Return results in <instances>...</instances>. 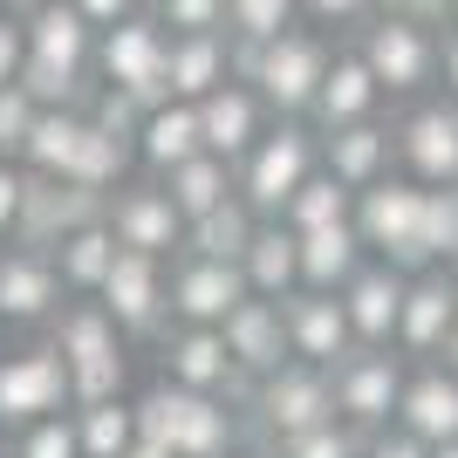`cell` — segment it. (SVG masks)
Instances as JSON below:
<instances>
[{
  "label": "cell",
  "instance_id": "cell-1",
  "mask_svg": "<svg viewBox=\"0 0 458 458\" xmlns=\"http://www.w3.org/2000/svg\"><path fill=\"white\" fill-rule=\"evenodd\" d=\"M137 438L165 445L172 458H226L240 445V418L226 397H199L178 383H151L137 397Z\"/></svg>",
  "mask_w": 458,
  "mask_h": 458
},
{
  "label": "cell",
  "instance_id": "cell-2",
  "mask_svg": "<svg viewBox=\"0 0 458 458\" xmlns=\"http://www.w3.org/2000/svg\"><path fill=\"white\" fill-rule=\"evenodd\" d=\"M356 233H363L369 260L397 274H431L424 253V185L418 178H383V185L356 191Z\"/></svg>",
  "mask_w": 458,
  "mask_h": 458
},
{
  "label": "cell",
  "instance_id": "cell-3",
  "mask_svg": "<svg viewBox=\"0 0 458 458\" xmlns=\"http://www.w3.org/2000/svg\"><path fill=\"white\" fill-rule=\"evenodd\" d=\"M315 172H322V137H308L301 123H281V131H267L247 151V165H240V199H247L260 219H281L287 199Z\"/></svg>",
  "mask_w": 458,
  "mask_h": 458
},
{
  "label": "cell",
  "instance_id": "cell-4",
  "mask_svg": "<svg viewBox=\"0 0 458 458\" xmlns=\"http://www.w3.org/2000/svg\"><path fill=\"white\" fill-rule=\"evenodd\" d=\"M96 69H103V82L110 89H131L137 103H172V35H165V21L157 14H131L123 28H110V35L96 41Z\"/></svg>",
  "mask_w": 458,
  "mask_h": 458
},
{
  "label": "cell",
  "instance_id": "cell-5",
  "mask_svg": "<svg viewBox=\"0 0 458 458\" xmlns=\"http://www.w3.org/2000/svg\"><path fill=\"white\" fill-rule=\"evenodd\" d=\"M247 411H253V431L267 445L301 438L315 424H335V383H328V369H315V363H287V369H274V377H260V390H253Z\"/></svg>",
  "mask_w": 458,
  "mask_h": 458
},
{
  "label": "cell",
  "instance_id": "cell-6",
  "mask_svg": "<svg viewBox=\"0 0 458 458\" xmlns=\"http://www.w3.org/2000/svg\"><path fill=\"white\" fill-rule=\"evenodd\" d=\"M62 411H76V390H69V363L55 356V343L0 356V431H28Z\"/></svg>",
  "mask_w": 458,
  "mask_h": 458
},
{
  "label": "cell",
  "instance_id": "cell-7",
  "mask_svg": "<svg viewBox=\"0 0 458 458\" xmlns=\"http://www.w3.org/2000/svg\"><path fill=\"white\" fill-rule=\"evenodd\" d=\"M328 383H335V418L343 424L390 431L411 377H403V356H390V349H356V356H343V363L328 369Z\"/></svg>",
  "mask_w": 458,
  "mask_h": 458
},
{
  "label": "cell",
  "instance_id": "cell-8",
  "mask_svg": "<svg viewBox=\"0 0 458 458\" xmlns=\"http://www.w3.org/2000/svg\"><path fill=\"white\" fill-rule=\"evenodd\" d=\"M328 48L322 35H308V28H287V35H274L267 48H260V76H253V89H260V103L281 116H308L315 110V96H322V76H328Z\"/></svg>",
  "mask_w": 458,
  "mask_h": 458
},
{
  "label": "cell",
  "instance_id": "cell-9",
  "mask_svg": "<svg viewBox=\"0 0 458 458\" xmlns=\"http://www.w3.org/2000/svg\"><path fill=\"white\" fill-rule=\"evenodd\" d=\"M356 55L369 62L383 96H411L438 76V35L424 21H403V14H377L363 28V41H356Z\"/></svg>",
  "mask_w": 458,
  "mask_h": 458
},
{
  "label": "cell",
  "instance_id": "cell-10",
  "mask_svg": "<svg viewBox=\"0 0 458 458\" xmlns=\"http://www.w3.org/2000/svg\"><path fill=\"white\" fill-rule=\"evenodd\" d=\"M165 383H178V390H199V397H226L247 411L253 390L260 383L240 377V363H233V349L219 328H172L165 335Z\"/></svg>",
  "mask_w": 458,
  "mask_h": 458
},
{
  "label": "cell",
  "instance_id": "cell-11",
  "mask_svg": "<svg viewBox=\"0 0 458 458\" xmlns=\"http://www.w3.org/2000/svg\"><path fill=\"white\" fill-rule=\"evenodd\" d=\"M96 301L110 308V322L123 328V335H157V328L172 322V281H165V260L123 247Z\"/></svg>",
  "mask_w": 458,
  "mask_h": 458
},
{
  "label": "cell",
  "instance_id": "cell-12",
  "mask_svg": "<svg viewBox=\"0 0 458 458\" xmlns=\"http://www.w3.org/2000/svg\"><path fill=\"white\" fill-rule=\"evenodd\" d=\"M103 212H110V199H103V191H82V185H69V178H35V172H28V212H21L14 247L55 253L69 233L96 226Z\"/></svg>",
  "mask_w": 458,
  "mask_h": 458
},
{
  "label": "cell",
  "instance_id": "cell-13",
  "mask_svg": "<svg viewBox=\"0 0 458 458\" xmlns=\"http://www.w3.org/2000/svg\"><path fill=\"white\" fill-rule=\"evenodd\" d=\"M110 233L116 247L131 253H151V260H172V253H185V212L172 206V191L165 185H123L110 191Z\"/></svg>",
  "mask_w": 458,
  "mask_h": 458
},
{
  "label": "cell",
  "instance_id": "cell-14",
  "mask_svg": "<svg viewBox=\"0 0 458 458\" xmlns=\"http://www.w3.org/2000/svg\"><path fill=\"white\" fill-rule=\"evenodd\" d=\"M240 301H253L247 274L233 260H178L172 267V322L178 328H226V315Z\"/></svg>",
  "mask_w": 458,
  "mask_h": 458
},
{
  "label": "cell",
  "instance_id": "cell-15",
  "mask_svg": "<svg viewBox=\"0 0 458 458\" xmlns=\"http://www.w3.org/2000/svg\"><path fill=\"white\" fill-rule=\"evenodd\" d=\"M287 315V349L294 363H315V369H335L343 356H356V328H349V308L343 294H287L281 301Z\"/></svg>",
  "mask_w": 458,
  "mask_h": 458
},
{
  "label": "cell",
  "instance_id": "cell-16",
  "mask_svg": "<svg viewBox=\"0 0 458 458\" xmlns=\"http://www.w3.org/2000/svg\"><path fill=\"white\" fill-rule=\"evenodd\" d=\"M62 294H69V287H62L48 253H35V247L0 253V322H55Z\"/></svg>",
  "mask_w": 458,
  "mask_h": 458
},
{
  "label": "cell",
  "instance_id": "cell-17",
  "mask_svg": "<svg viewBox=\"0 0 458 458\" xmlns=\"http://www.w3.org/2000/svg\"><path fill=\"white\" fill-rule=\"evenodd\" d=\"M226 349H233V363H240V377H274V369H287L294 363V349H287V315H281V301H240L226 315Z\"/></svg>",
  "mask_w": 458,
  "mask_h": 458
},
{
  "label": "cell",
  "instance_id": "cell-18",
  "mask_svg": "<svg viewBox=\"0 0 458 458\" xmlns=\"http://www.w3.org/2000/svg\"><path fill=\"white\" fill-rule=\"evenodd\" d=\"M397 151L418 185H458V103H424L403 116Z\"/></svg>",
  "mask_w": 458,
  "mask_h": 458
},
{
  "label": "cell",
  "instance_id": "cell-19",
  "mask_svg": "<svg viewBox=\"0 0 458 458\" xmlns=\"http://www.w3.org/2000/svg\"><path fill=\"white\" fill-rule=\"evenodd\" d=\"M403 287H411V274L383 267V260H369V267L343 287V308H349V328H356V349H390V343H397Z\"/></svg>",
  "mask_w": 458,
  "mask_h": 458
},
{
  "label": "cell",
  "instance_id": "cell-20",
  "mask_svg": "<svg viewBox=\"0 0 458 458\" xmlns=\"http://www.w3.org/2000/svg\"><path fill=\"white\" fill-rule=\"evenodd\" d=\"M199 131H206V151L226 157L233 172L247 165V151L260 144V89L253 82H226V89H212L206 103H199Z\"/></svg>",
  "mask_w": 458,
  "mask_h": 458
},
{
  "label": "cell",
  "instance_id": "cell-21",
  "mask_svg": "<svg viewBox=\"0 0 458 458\" xmlns=\"http://www.w3.org/2000/svg\"><path fill=\"white\" fill-rule=\"evenodd\" d=\"M452 328H458L452 281H445V274H411V287H403V322H397V349H411V356H445Z\"/></svg>",
  "mask_w": 458,
  "mask_h": 458
},
{
  "label": "cell",
  "instance_id": "cell-22",
  "mask_svg": "<svg viewBox=\"0 0 458 458\" xmlns=\"http://www.w3.org/2000/svg\"><path fill=\"white\" fill-rule=\"evenodd\" d=\"M397 431H411L418 445H452V438H458V377H452L445 363L418 369V377L403 383Z\"/></svg>",
  "mask_w": 458,
  "mask_h": 458
},
{
  "label": "cell",
  "instance_id": "cell-23",
  "mask_svg": "<svg viewBox=\"0 0 458 458\" xmlns=\"http://www.w3.org/2000/svg\"><path fill=\"white\" fill-rule=\"evenodd\" d=\"M390 144L397 137L383 131L377 116L369 123H343V131H322V172H335L349 191H369L390 178Z\"/></svg>",
  "mask_w": 458,
  "mask_h": 458
},
{
  "label": "cell",
  "instance_id": "cell-24",
  "mask_svg": "<svg viewBox=\"0 0 458 458\" xmlns=\"http://www.w3.org/2000/svg\"><path fill=\"white\" fill-rule=\"evenodd\" d=\"M363 267H369V247H363V233H356V219L301 233V287L308 294H343Z\"/></svg>",
  "mask_w": 458,
  "mask_h": 458
},
{
  "label": "cell",
  "instance_id": "cell-25",
  "mask_svg": "<svg viewBox=\"0 0 458 458\" xmlns=\"http://www.w3.org/2000/svg\"><path fill=\"white\" fill-rule=\"evenodd\" d=\"M240 274H247V287L260 294V301H287V294H301V233L281 226V219H260V233H253Z\"/></svg>",
  "mask_w": 458,
  "mask_h": 458
},
{
  "label": "cell",
  "instance_id": "cell-26",
  "mask_svg": "<svg viewBox=\"0 0 458 458\" xmlns=\"http://www.w3.org/2000/svg\"><path fill=\"white\" fill-rule=\"evenodd\" d=\"M377 103H383V82L369 76V62L349 48V55H335L328 62V76H322V96H315V123L322 131H343V123H369L377 116Z\"/></svg>",
  "mask_w": 458,
  "mask_h": 458
},
{
  "label": "cell",
  "instance_id": "cell-27",
  "mask_svg": "<svg viewBox=\"0 0 458 458\" xmlns=\"http://www.w3.org/2000/svg\"><path fill=\"white\" fill-rule=\"evenodd\" d=\"M172 103H206L233 82V35H172Z\"/></svg>",
  "mask_w": 458,
  "mask_h": 458
},
{
  "label": "cell",
  "instance_id": "cell-28",
  "mask_svg": "<svg viewBox=\"0 0 458 458\" xmlns=\"http://www.w3.org/2000/svg\"><path fill=\"white\" fill-rule=\"evenodd\" d=\"M28 55L89 76V62H96V28L76 14V0H48L41 14H28Z\"/></svg>",
  "mask_w": 458,
  "mask_h": 458
},
{
  "label": "cell",
  "instance_id": "cell-29",
  "mask_svg": "<svg viewBox=\"0 0 458 458\" xmlns=\"http://www.w3.org/2000/svg\"><path fill=\"white\" fill-rule=\"evenodd\" d=\"M206 151V131H199V103H157L144 116V131H137V157L151 165L157 178H172L178 165Z\"/></svg>",
  "mask_w": 458,
  "mask_h": 458
},
{
  "label": "cell",
  "instance_id": "cell-30",
  "mask_svg": "<svg viewBox=\"0 0 458 458\" xmlns=\"http://www.w3.org/2000/svg\"><path fill=\"white\" fill-rule=\"evenodd\" d=\"M48 343H55V356L69 369H82V363H103V356H123V328L110 322L103 301H69L48 322Z\"/></svg>",
  "mask_w": 458,
  "mask_h": 458
},
{
  "label": "cell",
  "instance_id": "cell-31",
  "mask_svg": "<svg viewBox=\"0 0 458 458\" xmlns=\"http://www.w3.org/2000/svg\"><path fill=\"white\" fill-rule=\"evenodd\" d=\"M253 233H260V212L233 191L226 206H212L206 219H191V226H185V253H191V260H233V267H240L247 247H253Z\"/></svg>",
  "mask_w": 458,
  "mask_h": 458
},
{
  "label": "cell",
  "instance_id": "cell-32",
  "mask_svg": "<svg viewBox=\"0 0 458 458\" xmlns=\"http://www.w3.org/2000/svg\"><path fill=\"white\" fill-rule=\"evenodd\" d=\"M116 233H110V219H96V226H82V233H69L48 260H55V274H62V287L69 294H103V281H110V267H116Z\"/></svg>",
  "mask_w": 458,
  "mask_h": 458
},
{
  "label": "cell",
  "instance_id": "cell-33",
  "mask_svg": "<svg viewBox=\"0 0 458 458\" xmlns=\"http://www.w3.org/2000/svg\"><path fill=\"white\" fill-rule=\"evenodd\" d=\"M157 185L172 191V206L185 212V226H191V219H206L212 206H226L233 191H240V172H233L226 157L199 151L191 165H178V172H172V178H157Z\"/></svg>",
  "mask_w": 458,
  "mask_h": 458
},
{
  "label": "cell",
  "instance_id": "cell-34",
  "mask_svg": "<svg viewBox=\"0 0 458 458\" xmlns=\"http://www.w3.org/2000/svg\"><path fill=\"white\" fill-rule=\"evenodd\" d=\"M131 157H137L131 137H116V131H103V123H89V131H82V144H76V165H69V185L103 191V199H110V191H123Z\"/></svg>",
  "mask_w": 458,
  "mask_h": 458
},
{
  "label": "cell",
  "instance_id": "cell-35",
  "mask_svg": "<svg viewBox=\"0 0 458 458\" xmlns=\"http://www.w3.org/2000/svg\"><path fill=\"white\" fill-rule=\"evenodd\" d=\"M82 131H89V110H41V123H35V137H28L21 165H28L35 178H69Z\"/></svg>",
  "mask_w": 458,
  "mask_h": 458
},
{
  "label": "cell",
  "instance_id": "cell-36",
  "mask_svg": "<svg viewBox=\"0 0 458 458\" xmlns=\"http://www.w3.org/2000/svg\"><path fill=\"white\" fill-rule=\"evenodd\" d=\"M343 219H356V191L335 172H315L281 212V226H294V233H322V226H343Z\"/></svg>",
  "mask_w": 458,
  "mask_h": 458
},
{
  "label": "cell",
  "instance_id": "cell-37",
  "mask_svg": "<svg viewBox=\"0 0 458 458\" xmlns=\"http://www.w3.org/2000/svg\"><path fill=\"white\" fill-rule=\"evenodd\" d=\"M76 438L82 458H123L137 445V403H76Z\"/></svg>",
  "mask_w": 458,
  "mask_h": 458
},
{
  "label": "cell",
  "instance_id": "cell-38",
  "mask_svg": "<svg viewBox=\"0 0 458 458\" xmlns=\"http://www.w3.org/2000/svg\"><path fill=\"white\" fill-rule=\"evenodd\" d=\"M424 253L431 267L458 260V185H424Z\"/></svg>",
  "mask_w": 458,
  "mask_h": 458
},
{
  "label": "cell",
  "instance_id": "cell-39",
  "mask_svg": "<svg viewBox=\"0 0 458 458\" xmlns=\"http://www.w3.org/2000/svg\"><path fill=\"white\" fill-rule=\"evenodd\" d=\"M363 452H369V431H356V424H343V418L274 445V458H363Z\"/></svg>",
  "mask_w": 458,
  "mask_h": 458
},
{
  "label": "cell",
  "instance_id": "cell-40",
  "mask_svg": "<svg viewBox=\"0 0 458 458\" xmlns=\"http://www.w3.org/2000/svg\"><path fill=\"white\" fill-rule=\"evenodd\" d=\"M294 7H301V0H226V35L274 41V35L294 28Z\"/></svg>",
  "mask_w": 458,
  "mask_h": 458
},
{
  "label": "cell",
  "instance_id": "cell-41",
  "mask_svg": "<svg viewBox=\"0 0 458 458\" xmlns=\"http://www.w3.org/2000/svg\"><path fill=\"white\" fill-rule=\"evenodd\" d=\"M35 123H41V103L21 89V82H7V89H0V165H21Z\"/></svg>",
  "mask_w": 458,
  "mask_h": 458
},
{
  "label": "cell",
  "instance_id": "cell-42",
  "mask_svg": "<svg viewBox=\"0 0 458 458\" xmlns=\"http://www.w3.org/2000/svg\"><path fill=\"white\" fill-rule=\"evenodd\" d=\"M14 458H82L76 411H62V418H41V424H28V431H14Z\"/></svg>",
  "mask_w": 458,
  "mask_h": 458
},
{
  "label": "cell",
  "instance_id": "cell-43",
  "mask_svg": "<svg viewBox=\"0 0 458 458\" xmlns=\"http://www.w3.org/2000/svg\"><path fill=\"white\" fill-rule=\"evenodd\" d=\"M82 110H89V123H103V131H116V137H131V144H137V131H144L151 103H137L131 89H110V82H96V96L82 103Z\"/></svg>",
  "mask_w": 458,
  "mask_h": 458
},
{
  "label": "cell",
  "instance_id": "cell-44",
  "mask_svg": "<svg viewBox=\"0 0 458 458\" xmlns=\"http://www.w3.org/2000/svg\"><path fill=\"white\" fill-rule=\"evenodd\" d=\"M123 383H131V356H103V363L69 369V390H76V403H116V397H123Z\"/></svg>",
  "mask_w": 458,
  "mask_h": 458
},
{
  "label": "cell",
  "instance_id": "cell-45",
  "mask_svg": "<svg viewBox=\"0 0 458 458\" xmlns=\"http://www.w3.org/2000/svg\"><path fill=\"white\" fill-rule=\"evenodd\" d=\"M165 35H226V0H157Z\"/></svg>",
  "mask_w": 458,
  "mask_h": 458
},
{
  "label": "cell",
  "instance_id": "cell-46",
  "mask_svg": "<svg viewBox=\"0 0 458 458\" xmlns=\"http://www.w3.org/2000/svg\"><path fill=\"white\" fill-rule=\"evenodd\" d=\"M21 212H28V165H0V240L21 233Z\"/></svg>",
  "mask_w": 458,
  "mask_h": 458
},
{
  "label": "cell",
  "instance_id": "cell-47",
  "mask_svg": "<svg viewBox=\"0 0 458 458\" xmlns=\"http://www.w3.org/2000/svg\"><path fill=\"white\" fill-rule=\"evenodd\" d=\"M21 69H28V21L0 14V89L21 82Z\"/></svg>",
  "mask_w": 458,
  "mask_h": 458
},
{
  "label": "cell",
  "instance_id": "cell-48",
  "mask_svg": "<svg viewBox=\"0 0 458 458\" xmlns=\"http://www.w3.org/2000/svg\"><path fill=\"white\" fill-rule=\"evenodd\" d=\"M137 7H144V0H76V14L89 21L96 35H110V28H123V21H131Z\"/></svg>",
  "mask_w": 458,
  "mask_h": 458
},
{
  "label": "cell",
  "instance_id": "cell-49",
  "mask_svg": "<svg viewBox=\"0 0 458 458\" xmlns=\"http://www.w3.org/2000/svg\"><path fill=\"white\" fill-rule=\"evenodd\" d=\"M363 458H431V445H418L411 431H397V424H390V431H369V452H363Z\"/></svg>",
  "mask_w": 458,
  "mask_h": 458
},
{
  "label": "cell",
  "instance_id": "cell-50",
  "mask_svg": "<svg viewBox=\"0 0 458 458\" xmlns=\"http://www.w3.org/2000/svg\"><path fill=\"white\" fill-rule=\"evenodd\" d=\"M383 14H403V21H424V28H431V21L452 14V0H383Z\"/></svg>",
  "mask_w": 458,
  "mask_h": 458
},
{
  "label": "cell",
  "instance_id": "cell-51",
  "mask_svg": "<svg viewBox=\"0 0 458 458\" xmlns=\"http://www.w3.org/2000/svg\"><path fill=\"white\" fill-rule=\"evenodd\" d=\"M438 76H445V96L458 103V28H445V35H438Z\"/></svg>",
  "mask_w": 458,
  "mask_h": 458
},
{
  "label": "cell",
  "instance_id": "cell-52",
  "mask_svg": "<svg viewBox=\"0 0 458 458\" xmlns=\"http://www.w3.org/2000/svg\"><path fill=\"white\" fill-rule=\"evenodd\" d=\"M301 7H308L315 21H356V14L369 7V0H301Z\"/></svg>",
  "mask_w": 458,
  "mask_h": 458
},
{
  "label": "cell",
  "instance_id": "cell-53",
  "mask_svg": "<svg viewBox=\"0 0 458 458\" xmlns=\"http://www.w3.org/2000/svg\"><path fill=\"white\" fill-rule=\"evenodd\" d=\"M0 7H7V14H14V21H28V14H41L48 0H0Z\"/></svg>",
  "mask_w": 458,
  "mask_h": 458
},
{
  "label": "cell",
  "instance_id": "cell-54",
  "mask_svg": "<svg viewBox=\"0 0 458 458\" xmlns=\"http://www.w3.org/2000/svg\"><path fill=\"white\" fill-rule=\"evenodd\" d=\"M123 458H172V452H165V445H151V438H137V445H131Z\"/></svg>",
  "mask_w": 458,
  "mask_h": 458
},
{
  "label": "cell",
  "instance_id": "cell-55",
  "mask_svg": "<svg viewBox=\"0 0 458 458\" xmlns=\"http://www.w3.org/2000/svg\"><path fill=\"white\" fill-rule=\"evenodd\" d=\"M445 369L458 377V328H452V343H445Z\"/></svg>",
  "mask_w": 458,
  "mask_h": 458
},
{
  "label": "cell",
  "instance_id": "cell-56",
  "mask_svg": "<svg viewBox=\"0 0 458 458\" xmlns=\"http://www.w3.org/2000/svg\"><path fill=\"white\" fill-rule=\"evenodd\" d=\"M431 458H458V438L452 445H431Z\"/></svg>",
  "mask_w": 458,
  "mask_h": 458
},
{
  "label": "cell",
  "instance_id": "cell-57",
  "mask_svg": "<svg viewBox=\"0 0 458 458\" xmlns=\"http://www.w3.org/2000/svg\"><path fill=\"white\" fill-rule=\"evenodd\" d=\"M445 281H452V294H458V260H452V267H445Z\"/></svg>",
  "mask_w": 458,
  "mask_h": 458
},
{
  "label": "cell",
  "instance_id": "cell-58",
  "mask_svg": "<svg viewBox=\"0 0 458 458\" xmlns=\"http://www.w3.org/2000/svg\"><path fill=\"white\" fill-rule=\"evenodd\" d=\"M452 28H458V0H452Z\"/></svg>",
  "mask_w": 458,
  "mask_h": 458
},
{
  "label": "cell",
  "instance_id": "cell-59",
  "mask_svg": "<svg viewBox=\"0 0 458 458\" xmlns=\"http://www.w3.org/2000/svg\"><path fill=\"white\" fill-rule=\"evenodd\" d=\"M267 458H274V452H267Z\"/></svg>",
  "mask_w": 458,
  "mask_h": 458
}]
</instances>
